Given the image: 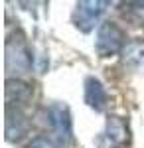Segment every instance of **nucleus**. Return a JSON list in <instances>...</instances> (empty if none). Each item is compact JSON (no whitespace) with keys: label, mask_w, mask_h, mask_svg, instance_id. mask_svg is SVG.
Here are the masks:
<instances>
[{"label":"nucleus","mask_w":144,"mask_h":148,"mask_svg":"<svg viewBox=\"0 0 144 148\" xmlns=\"http://www.w3.org/2000/svg\"><path fill=\"white\" fill-rule=\"evenodd\" d=\"M124 46V32L117 22H103L97 32V42H95V51L99 57H111L119 53Z\"/></svg>","instance_id":"f03ea898"},{"label":"nucleus","mask_w":144,"mask_h":148,"mask_svg":"<svg viewBox=\"0 0 144 148\" xmlns=\"http://www.w3.org/2000/svg\"><path fill=\"white\" fill-rule=\"evenodd\" d=\"M26 148H65V142L59 136H47V134H38L34 136Z\"/></svg>","instance_id":"9d476101"},{"label":"nucleus","mask_w":144,"mask_h":148,"mask_svg":"<svg viewBox=\"0 0 144 148\" xmlns=\"http://www.w3.org/2000/svg\"><path fill=\"white\" fill-rule=\"evenodd\" d=\"M30 69H32V53L26 46L24 34L18 32L6 40V71L28 73Z\"/></svg>","instance_id":"f257e3e1"},{"label":"nucleus","mask_w":144,"mask_h":148,"mask_svg":"<svg viewBox=\"0 0 144 148\" xmlns=\"http://www.w3.org/2000/svg\"><path fill=\"white\" fill-rule=\"evenodd\" d=\"M122 59L124 63L138 67L144 63V42L142 40H134L130 44H126V47L122 49Z\"/></svg>","instance_id":"1a4fd4ad"},{"label":"nucleus","mask_w":144,"mask_h":148,"mask_svg":"<svg viewBox=\"0 0 144 148\" xmlns=\"http://www.w3.org/2000/svg\"><path fill=\"white\" fill-rule=\"evenodd\" d=\"M107 138L112 146H122L128 140V128L121 116H109L107 119Z\"/></svg>","instance_id":"6e6552de"},{"label":"nucleus","mask_w":144,"mask_h":148,"mask_svg":"<svg viewBox=\"0 0 144 148\" xmlns=\"http://www.w3.org/2000/svg\"><path fill=\"white\" fill-rule=\"evenodd\" d=\"M85 103L95 111H103L107 105V91H105L103 83L95 77L85 79Z\"/></svg>","instance_id":"0eeeda50"},{"label":"nucleus","mask_w":144,"mask_h":148,"mask_svg":"<svg viewBox=\"0 0 144 148\" xmlns=\"http://www.w3.org/2000/svg\"><path fill=\"white\" fill-rule=\"evenodd\" d=\"M4 132H6V140L14 142L28 132V119L22 113V109L16 107H6V125H4Z\"/></svg>","instance_id":"39448f33"},{"label":"nucleus","mask_w":144,"mask_h":148,"mask_svg":"<svg viewBox=\"0 0 144 148\" xmlns=\"http://www.w3.org/2000/svg\"><path fill=\"white\" fill-rule=\"evenodd\" d=\"M107 6H109V2H103V0H81V2H77L75 12H73L75 28L85 32V34L91 32L97 26L99 18L105 14Z\"/></svg>","instance_id":"7ed1b4c3"},{"label":"nucleus","mask_w":144,"mask_h":148,"mask_svg":"<svg viewBox=\"0 0 144 148\" xmlns=\"http://www.w3.org/2000/svg\"><path fill=\"white\" fill-rule=\"evenodd\" d=\"M32 99V87L20 79L6 81V107L22 109L26 103Z\"/></svg>","instance_id":"423d86ee"},{"label":"nucleus","mask_w":144,"mask_h":148,"mask_svg":"<svg viewBox=\"0 0 144 148\" xmlns=\"http://www.w3.org/2000/svg\"><path fill=\"white\" fill-rule=\"evenodd\" d=\"M45 123L49 125V128L63 142L71 138L73 130H71V114H69L67 105H63V103H51L45 109Z\"/></svg>","instance_id":"20e7f679"}]
</instances>
